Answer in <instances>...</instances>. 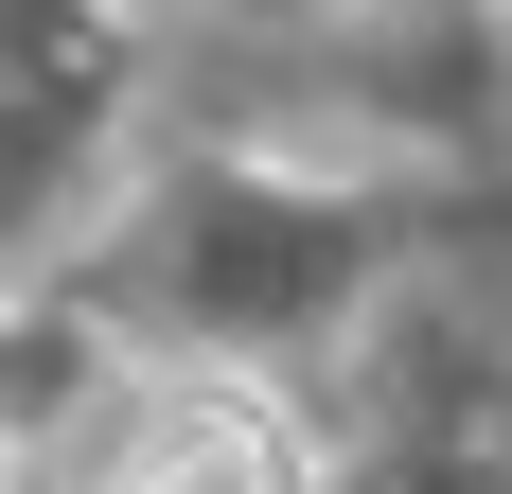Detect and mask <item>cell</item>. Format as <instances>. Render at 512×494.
Here are the masks:
<instances>
[{
	"instance_id": "obj_1",
	"label": "cell",
	"mask_w": 512,
	"mask_h": 494,
	"mask_svg": "<svg viewBox=\"0 0 512 494\" xmlns=\"http://www.w3.org/2000/svg\"><path fill=\"white\" fill-rule=\"evenodd\" d=\"M106 494H301V442H283L265 406H230V389H177V406L124 424Z\"/></svg>"
}]
</instances>
